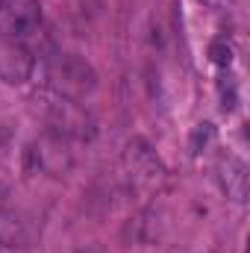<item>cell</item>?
I'll use <instances>...</instances> for the list:
<instances>
[{
  "label": "cell",
  "mask_w": 250,
  "mask_h": 253,
  "mask_svg": "<svg viewBox=\"0 0 250 253\" xmlns=\"http://www.w3.org/2000/svg\"><path fill=\"white\" fill-rule=\"evenodd\" d=\"M221 186L230 200H236V203L248 200V165L239 156H227L221 162Z\"/></svg>",
  "instance_id": "cell-5"
},
{
  "label": "cell",
  "mask_w": 250,
  "mask_h": 253,
  "mask_svg": "<svg viewBox=\"0 0 250 253\" xmlns=\"http://www.w3.org/2000/svg\"><path fill=\"white\" fill-rule=\"evenodd\" d=\"M209 59H212L215 65H221V68H230V62H233V50H230V44L215 42V44L209 47Z\"/></svg>",
  "instance_id": "cell-7"
},
{
  "label": "cell",
  "mask_w": 250,
  "mask_h": 253,
  "mask_svg": "<svg viewBox=\"0 0 250 253\" xmlns=\"http://www.w3.org/2000/svg\"><path fill=\"white\" fill-rule=\"evenodd\" d=\"M124 162H126V171H129V180H132V189H141V191L156 189V183L165 174L162 165H159V159H156V153L141 138H135V141L126 144Z\"/></svg>",
  "instance_id": "cell-3"
},
{
  "label": "cell",
  "mask_w": 250,
  "mask_h": 253,
  "mask_svg": "<svg viewBox=\"0 0 250 253\" xmlns=\"http://www.w3.org/2000/svg\"><path fill=\"white\" fill-rule=\"evenodd\" d=\"M50 85L68 100H85L97 88V74L83 56H59L50 62Z\"/></svg>",
  "instance_id": "cell-1"
},
{
  "label": "cell",
  "mask_w": 250,
  "mask_h": 253,
  "mask_svg": "<svg viewBox=\"0 0 250 253\" xmlns=\"http://www.w3.org/2000/svg\"><path fill=\"white\" fill-rule=\"evenodd\" d=\"M212 138H215V126L212 124H197L194 132H191V153H200Z\"/></svg>",
  "instance_id": "cell-6"
},
{
  "label": "cell",
  "mask_w": 250,
  "mask_h": 253,
  "mask_svg": "<svg viewBox=\"0 0 250 253\" xmlns=\"http://www.w3.org/2000/svg\"><path fill=\"white\" fill-rule=\"evenodd\" d=\"M33 71L30 50L18 42H3L0 44V77L6 83H24Z\"/></svg>",
  "instance_id": "cell-4"
},
{
  "label": "cell",
  "mask_w": 250,
  "mask_h": 253,
  "mask_svg": "<svg viewBox=\"0 0 250 253\" xmlns=\"http://www.w3.org/2000/svg\"><path fill=\"white\" fill-rule=\"evenodd\" d=\"M42 27L39 0H0V39L3 42H30Z\"/></svg>",
  "instance_id": "cell-2"
}]
</instances>
